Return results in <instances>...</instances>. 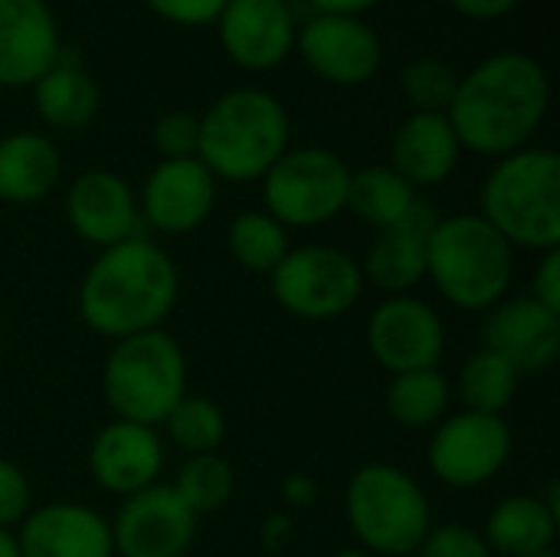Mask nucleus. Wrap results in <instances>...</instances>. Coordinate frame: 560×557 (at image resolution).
I'll list each match as a JSON object with an SVG mask.
<instances>
[{
  "mask_svg": "<svg viewBox=\"0 0 560 557\" xmlns=\"http://www.w3.org/2000/svg\"><path fill=\"white\" fill-rule=\"evenodd\" d=\"M548 102L545 66L525 53H499L459 76L446 118L466 151L505 158L541 128Z\"/></svg>",
  "mask_w": 560,
  "mask_h": 557,
  "instance_id": "1",
  "label": "nucleus"
},
{
  "mask_svg": "<svg viewBox=\"0 0 560 557\" xmlns=\"http://www.w3.org/2000/svg\"><path fill=\"white\" fill-rule=\"evenodd\" d=\"M174 259L151 240L135 236L98 253L79 286L82 322L105 338H131L161 328L177 302Z\"/></svg>",
  "mask_w": 560,
  "mask_h": 557,
  "instance_id": "2",
  "label": "nucleus"
},
{
  "mask_svg": "<svg viewBox=\"0 0 560 557\" xmlns=\"http://www.w3.org/2000/svg\"><path fill=\"white\" fill-rule=\"evenodd\" d=\"M289 151V115L262 89H233L200 115L197 158L217 181H262Z\"/></svg>",
  "mask_w": 560,
  "mask_h": 557,
  "instance_id": "3",
  "label": "nucleus"
},
{
  "mask_svg": "<svg viewBox=\"0 0 560 557\" xmlns=\"http://www.w3.org/2000/svg\"><path fill=\"white\" fill-rule=\"evenodd\" d=\"M482 220L515 250H560V158L551 148H518L482 184Z\"/></svg>",
  "mask_w": 560,
  "mask_h": 557,
  "instance_id": "4",
  "label": "nucleus"
},
{
  "mask_svg": "<svg viewBox=\"0 0 560 557\" xmlns=\"http://www.w3.org/2000/svg\"><path fill=\"white\" fill-rule=\"evenodd\" d=\"M515 250L479 217L456 213L436 223L427 246V276L456 309L489 312L505 299Z\"/></svg>",
  "mask_w": 560,
  "mask_h": 557,
  "instance_id": "5",
  "label": "nucleus"
},
{
  "mask_svg": "<svg viewBox=\"0 0 560 557\" xmlns=\"http://www.w3.org/2000/svg\"><path fill=\"white\" fill-rule=\"evenodd\" d=\"M105 404L118 420L158 427L187 394V358L180 345L154 328L115 341L102 371Z\"/></svg>",
  "mask_w": 560,
  "mask_h": 557,
  "instance_id": "6",
  "label": "nucleus"
},
{
  "mask_svg": "<svg viewBox=\"0 0 560 557\" xmlns=\"http://www.w3.org/2000/svg\"><path fill=\"white\" fill-rule=\"evenodd\" d=\"M345 515L361 542V552L368 555H417L420 542L433 529V512L423 489L413 476L390 463H368L351 476Z\"/></svg>",
  "mask_w": 560,
  "mask_h": 557,
  "instance_id": "7",
  "label": "nucleus"
},
{
  "mask_svg": "<svg viewBox=\"0 0 560 557\" xmlns=\"http://www.w3.org/2000/svg\"><path fill=\"white\" fill-rule=\"evenodd\" d=\"M351 167L328 148L285 151L262 177L266 213L282 227H322L345 213Z\"/></svg>",
  "mask_w": 560,
  "mask_h": 557,
  "instance_id": "8",
  "label": "nucleus"
},
{
  "mask_svg": "<svg viewBox=\"0 0 560 557\" xmlns=\"http://www.w3.org/2000/svg\"><path fill=\"white\" fill-rule=\"evenodd\" d=\"M279 309L305 322H328L354 309L364 292L361 266L335 246H299L269 272Z\"/></svg>",
  "mask_w": 560,
  "mask_h": 557,
  "instance_id": "9",
  "label": "nucleus"
},
{
  "mask_svg": "<svg viewBox=\"0 0 560 557\" xmlns=\"http://www.w3.org/2000/svg\"><path fill=\"white\" fill-rule=\"evenodd\" d=\"M512 456V430L495 414L463 410L446 417L430 443V469L450 489H476L495 479Z\"/></svg>",
  "mask_w": 560,
  "mask_h": 557,
  "instance_id": "10",
  "label": "nucleus"
},
{
  "mask_svg": "<svg viewBox=\"0 0 560 557\" xmlns=\"http://www.w3.org/2000/svg\"><path fill=\"white\" fill-rule=\"evenodd\" d=\"M368 351L390 374L440 368L446 351L443 318L417 295H390L368 318Z\"/></svg>",
  "mask_w": 560,
  "mask_h": 557,
  "instance_id": "11",
  "label": "nucleus"
},
{
  "mask_svg": "<svg viewBox=\"0 0 560 557\" xmlns=\"http://www.w3.org/2000/svg\"><path fill=\"white\" fill-rule=\"evenodd\" d=\"M108 525L115 555L121 557H184L197 535V515L171 486H148L128 496Z\"/></svg>",
  "mask_w": 560,
  "mask_h": 557,
  "instance_id": "12",
  "label": "nucleus"
},
{
  "mask_svg": "<svg viewBox=\"0 0 560 557\" xmlns=\"http://www.w3.org/2000/svg\"><path fill=\"white\" fill-rule=\"evenodd\" d=\"M299 53L315 76L335 85H361L377 76L381 36L361 16L315 13L299 33Z\"/></svg>",
  "mask_w": 560,
  "mask_h": 557,
  "instance_id": "13",
  "label": "nucleus"
},
{
  "mask_svg": "<svg viewBox=\"0 0 560 557\" xmlns=\"http://www.w3.org/2000/svg\"><path fill=\"white\" fill-rule=\"evenodd\" d=\"M482 348L499 355L515 374H545L560 358V315L532 295L502 299L482 322Z\"/></svg>",
  "mask_w": 560,
  "mask_h": 557,
  "instance_id": "14",
  "label": "nucleus"
},
{
  "mask_svg": "<svg viewBox=\"0 0 560 557\" xmlns=\"http://www.w3.org/2000/svg\"><path fill=\"white\" fill-rule=\"evenodd\" d=\"M226 56L253 72L276 69L295 46L292 0H230L217 20Z\"/></svg>",
  "mask_w": 560,
  "mask_h": 557,
  "instance_id": "15",
  "label": "nucleus"
},
{
  "mask_svg": "<svg viewBox=\"0 0 560 557\" xmlns=\"http://www.w3.org/2000/svg\"><path fill=\"white\" fill-rule=\"evenodd\" d=\"M217 177L200 158L161 161L141 187V220L161 233H190L213 213Z\"/></svg>",
  "mask_w": 560,
  "mask_h": 557,
  "instance_id": "16",
  "label": "nucleus"
},
{
  "mask_svg": "<svg viewBox=\"0 0 560 557\" xmlns=\"http://www.w3.org/2000/svg\"><path fill=\"white\" fill-rule=\"evenodd\" d=\"M66 213L72 230L98 250L141 236L144 223L131 184L112 171L79 174L66 194Z\"/></svg>",
  "mask_w": 560,
  "mask_h": 557,
  "instance_id": "17",
  "label": "nucleus"
},
{
  "mask_svg": "<svg viewBox=\"0 0 560 557\" xmlns=\"http://www.w3.org/2000/svg\"><path fill=\"white\" fill-rule=\"evenodd\" d=\"M59 53L62 36L46 0H0V85H33Z\"/></svg>",
  "mask_w": 560,
  "mask_h": 557,
  "instance_id": "18",
  "label": "nucleus"
},
{
  "mask_svg": "<svg viewBox=\"0 0 560 557\" xmlns=\"http://www.w3.org/2000/svg\"><path fill=\"white\" fill-rule=\"evenodd\" d=\"M89 469L95 483L112 496H135L148 486H158L164 469V446L154 427L115 420L98 430L89 446Z\"/></svg>",
  "mask_w": 560,
  "mask_h": 557,
  "instance_id": "19",
  "label": "nucleus"
},
{
  "mask_svg": "<svg viewBox=\"0 0 560 557\" xmlns=\"http://www.w3.org/2000/svg\"><path fill=\"white\" fill-rule=\"evenodd\" d=\"M16 545L20 557H115L112 525L79 502H49L26 512Z\"/></svg>",
  "mask_w": 560,
  "mask_h": 557,
  "instance_id": "20",
  "label": "nucleus"
},
{
  "mask_svg": "<svg viewBox=\"0 0 560 557\" xmlns=\"http://www.w3.org/2000/svg\"><path fill=\"white\" fill-rule=\"evenodd\" d=\"M440 217L427 200H417L407 217L394 227L377 230V240L368 250L361 276L390 295H407L413 286L427 279V246Z\"/></svg>",
  "mask_w": 560,
  "mask_h": 557,
  "instance_id": "21",
  "label": "nucleus"
},
{
  "mask_svg": "<svg viewBox=\"0 0 560 557\" xmlns=\"http://www.w3.org/2000/svg\"><path fill=\"white\" fill-rule=\"evenodd\" d=\"M463 158V144L446 112H413L400 121L390 144V167L417 190L443 184Z\"/></svg>",
  "mask_w": 560,
  "mask_h": 557,
  "instance_id": "22",
  "label": "nucleus"
},
{
  "mask_svg": "<svg viewBox=\"0 0 560 557\" xmlns=\"http://www.w3.org/2000/svg\"><path fill=\"white\" fill-rule=\"evenodd\" d=\"M62 158L46 135L16 131L0 138V200L36 204L59 184Z\"/></svg>",
  "mask_w": 560,
  "mask_h": 557,
  "instance_id": "23",
  "label": "nucleus"
},
{
  "mask_svg": "<svg viewBox=\"0 0 560 557\" xmlns=\"http://www.w3.org/2000/svg\"><path fill=\"white\" fill-rule=\"evenodd\" d=\"M560 515L541 496H509L486 522V545L492 555L528 557L555 548Z\"/></svg>",
  "mask_w": 560,
  "mask_h": 557,
  "instance_id": "24",
  "label": "nucleus"
},
{
  "mask_svg": "<svg viewBox=\"0 0 560 557\" xmlns=\"http://www.w3.org/2000/svg\"><path fill=\"white\" fill-rule=\"evenodd\" d=\"M33 102L46 125L59 131H75L92 121L98 108V85L62 46L56 66L33 82Z\"/></svg>",
  "mask_w": 560,
  "mask_h": 557,
  "instance_id": "25",
  "label": "nucleus"
},
{
  "mask_svg": "<svg viewBox=\"0 0 560 557\" xmlns=\"http://www.w3.org/2000/svg\"><path fill=\"white\" fill-rule=\"evenodd\" d=\"M417 200H420L417 190L390 164H371L351 171L345 210H351L358 220L371 223L374 230H387L400 217H407V210Z\"/></svg>",
  "mask_w": 560,
  "mask_h": 557,
  "instance_id": "26",
  "label": "nucleus"
},
{
  "mask_svg": "<svg viewBox=\"0 0 560 557\" xmlns=\"http://www.w3.org/2000/svg\"><path fill=\"white\" fill-rule=\"evenodd\" d=\"M450 394H453L450 381L440 368L394 374L390 387H387V414L400 427L423 430V427H433L443 420V414L450 407Z\"/></svg>",
  "mask_w": 560,
  "mask_h": 557,
  "instance_id": "27",
  "label": "nucleus"
},
{
  "mask_svg": "<svg viewBox=\"0 0 560 557\" xmlns=\"http://www.w3.org/2000/svg\"><path fill=\"white\" fill-rule=\"evenodd\" d=\"M226 243L233 259L249 269V272H262L269 276L289 253V233L285 227L269 217L266 210H246L240 213L230 230H226Z\"/></svg>",
  "mask_w": 560,
  "mask_h": 557,
  "instance_id": "28",
  "label": "nucleus"
},
{
  "mask_svg": "<svg viewBox=\"0 0 560 557\" xmlns=\"http://www.w3.org/2000/svg\"><path fill=\"white\" fill-rule=\"evenodd\" d=\"M515 391H518L515 368L486 348H479L459 371V397L466 410L502 417V410L515 401Z\"/></svg>",
  "mask_w": 560,
  "mask_h": 557,
  "instance_id": "29",
  "label": "nucleus"
},
{
  "mask_svg": "<svg viewBox=\"0 0 560 557\" xmlns=\"http://www.w3.org/2000/svg\"><path fill=\"white\" fill-rule=\"evenodd\" d=\"M171 489L180 496V502L194 515H207L230 502L236 489V476H233V466L220 453H200L180 466L177 483Z\"/></svg>",
  "mask_w": 560,
  "mask_h": 557,
  "instance_id": "30",
  "label": "nucleus"
},
{
  "mask_svg": "<svg viewBox=\"0 0 560 557\" xmlns=\"http://www.w3.org/2000/svg\"><path fill=\"white\" fill-rule=\"evenodd\" d=\"M167 437L177 450H184L187 456H200V453H217V446L226 437V420L223 410L207 401V397H194L184 394L174 410L164 417Z\"/></svg>",
  "mask_w": 560,
  "mask_h": 557,
  "instance_id": "31",
  "label": "nucleus"
},
{
  "mask_svg": "<svg viewBox=\"0 0 560 557\" xmlns=\"http://www.w3.org/2000/svg\"><path fill=\"white\" fill-rule=\"evenodd\" d=\"M456 85H459L456 69L436 56H420L407 62L400 72V89L417 112H446L456 95Z\"/></svg>",
  "mask_w": 560,
  "mask_h": 557,
  "instance_id": "32",
  "label": "nucleus"
},
{
  "mask_svg": "<svg viewBox=\"0 0 560 557\" xmlns=\"http://www.w3.org/2000/svg\"><path fill=\"white\" fill-rule=\"evenodd\" d=\"M420 557H492L482 532L463 522H446L427 532V538L417 548Z\"/></svg>",
  "mask_w": 560,
  "mask_h": 557,
  "instance_id": "33",
  "label": "nucleus"
},
{
  "mask_svg": "<svg viewBox=\"0 0 560 557\" xmlns=\"http://www.w3.org/2000/svg\"><path fill=\"white\" fill-rule=\"evenodd\" d=\"M197 138H200V115L194 112H167L154 121V148L164 161L177 158H197Z\"/></svg>",
  "mask_w": 560,
  "mask_h": 557,
  "instance_id": "34",
  "label": "nucleus"
},
{
  "mask_svg": "<svg viewBox=\"0 0 560 557\" xmlns=\"http://www.w3.org/2000/svg\"><path fill=\"white\" fill-rule=\"evenodd\" d=\"M30 479L10 460H0V529H10L26 519L30 512Z\"/></svg>",
  "mask_w": 560,
  "mask_h": 557,
  "instance_id": "35",
  "label": "nucleus"
},
{
  "mask_svg": "<svg viewBox=\"0 0 560 557\" xmlns=\"http://www.w3.org/2000/svg\"><path fill=\"white\" fill-rule=\"evenodd\" d=\"M161 20L177 26H210L230 0H144Z\"/></svg>",
  "mask_w": 560,
  "mask_h": 557,
  "instance_id": "36",
  "label": "nucleus"
},
{
  "mask_svg": "<svg viewBox=\"0 0 560 557\" xmlns=\"http://www.w3.org/2000/svg\"><path fill=\"white\" fill-rule=\"evenodd\" d=\"M532 299L541 302L548 312L560 315V250L541 253V263L532 279Z\"/></svg>",
  "mask_w": 560,
  "mask_h": 557,
  "instance_id": "37",
  "label": "nucleus"
},
{
  "mask_svg": "<svg viewBox=\"0 0 560 557\" xmlns=\"http://www.w3.org/2000/svg\"><path fill=\"white\" fill-rule=\"evenodd\" d=\"M469 20H499L518 7V0H450Z\"/></svg>",
  "mask_w": 560,
  "mask_h": 557,
  "instance_id": "38",
  "label": "nucleus"
},
{
  "mask_svg": "<svg viewBox=\"0 0 560 557\" xmlns=\"http://www.w3.org/2000/svg\"><path fill=\"white\" fill-rule=\"evenodd\" d=\"M282 499H285L289 506L308 509V506H315V499H318V486H315L312 476H289V479L282 483Z\"/></svg>",
  "mask_w": 560,
  "mask_h": 557,
  "instance_id": "39",
  "label": "nucleus"
},
{
  "mask_svg": "<svg viewBox=\"0 0 560 557\" xmlns=\"http://www.w3.org/2000/svg\"><path fill=\"white\" fill-rule=\"evenodd\" d=\"M289 542H292V522H289L285 515H269V519L262 522V548L276 555V552H282Z\"/></svg>",
  "mask_w": 560,
  "mask_h": 557,
  "instance_id": "40",
  "label": "nucleus"
},
{
  "mask_svg": "<svg viewBox=\"0 0 560 557\" xmlns=\"http://www.w3.org/2000/svg\"><path fill=\"white\" fill-rule=\"evenodd\" d=\"M377 3L381 0H312L315 13H338V16H358Z\"/></svg>",
  "mask_w": 560,
  "mask_h": 557,
  "instance_id": "41",
  "label": "nucleus"
},
{
  "mask_svg": "<svg viewBox=\"0 0 560 557\" xmlns=\"http://www.w3.org/2000/svg\"><path fill=\"white\" fill-rule=\"evenodd\" d=\"M0 557H20L16 535H13L10 529H0Z\"/></svg>",
  "mask_w": 560,
  "mask_h": 557,
  "instance_id": "42",
  "label": "nucleus"
},
{
  "mask_svg": "<svg viewBox=\"0 0 560 557\" xmlns=\"http://www.w3.org/2000/svg\"><path fill=\"white\" fill-rule=\"evenodd\" d=\"M335 557H374V555H368V552H361V548H354V552H338Z\"/></svg>",
  "mask_w": 560,
  "mask_h": 557,
  "instance_id": "43",
  "label": "nucleus"
},
{
  "mask_svg": "<svg viewBox=\"0 0 560 557\" xmlns=\"http://www.w3.org/2000/svg\"><path fill=\"white\" fill-rule=\"evenodd\" d=\"M528 557H560L555 548H548V552H538V555H528Z\"/></svg>",
  "mask_w": 560,
  "mask_h": 557,
  "instance_id": "44",
  "label": "nucleus"
}]
</instances>
